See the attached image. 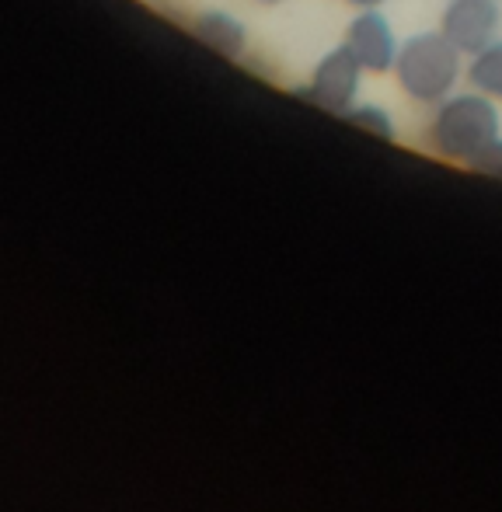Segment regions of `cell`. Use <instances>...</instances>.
Masks as SVG:
<instances>
[{
    "label": "cell",
    "instance_id": "11",
    "mask_svg": "<svg viewBox=\"0 0 502 512\" xmlns=\"http://www.w3.org/2000/svg\"><path fill=\"white\" fill-rule=\"evenodd\" d=\"M255 4H262V7H276V4H283V0H255Z\"/></svg>",
    "mask_w": 502,
    "mask_h": 512
},
{
    "label": "cell",
    "instance_id": "9",
    "mask_svg": "<svg viewBox=\"0 0 502 512\" xmlns=\"http://www.w3.org/2000/svg\"><path fill=\"white\" fill-rule=\"evenodd\" d=\"M471 171H478V175H489V178H499V182H502V136L496 143H489V147H485L482 154L471 161Z\"/></svg>",
    "mask_w": 502,
    "mask_h": 512
},
{
    "label": "cell",
    "instance_id": "8",
    "mask_svg": "<svg viewBox=\"0 0 502 512\" xmlns=\"http://www.w3.org/2000/svg\"><path fill=\"white\" fill-rule=\"evenodd\" d=\"M342 119L349 122V126L363 129V133L370 136H380V140H394L398 136V129H394V119L391 112H387L384 105H374V102H356L353 108H349Z\"/></svg>",
    "mask_w": 502,
    "mask_h": 512
},
{
    "label": "cell",
    "instance_id": "3",
    "mask_svg": "<svg viewBox=\"0 0 502 512\" xmlns=\"http://www.w3.org/2000/svg\"><path fill=\"white\" fill-rule=\"evenodd\" d=\"M367 70L360 67V60L353 56V49L342 42L332 53L321 56V63L314 67L311 81L297 91L307 105L321 108V112L346 115L349 108L360 102V84Z\"/></svg>",
    "mask_w": 502,
    "mask_h": 512
},
{
    "label": "cell",
    "instance_id": "7",
    "mask_svg": "<svg viewBox=\"0 0 502 512\" xmlns=\"http://www.w3.org/2000/svg\"><path fill=\"white\" fill-rule=\"evenodd\" d=\"M468 84L475 91H482V95L502 102V39H496L489 49H482L478 56H471Z\"/></svg>",
    "mask_w": 502,
    "mask_h": 512
},
{
    "label": "cell",
    "instance_id": "4",
    "mask_svg": "<svg viewBox=\"0 0 502 512\" xmlns=\"http://www.w3.org/2000/svg\"><path fill=\"white\" fill-rule=\"evenodd\" d=\"M502 7L496 0H450L443 7L440 32L461 49L464 56H478L499 39Z\"/></svg>",
    "mask_w": 502,
    "mask_h": 512
},
{
    "label": "cell",
    "instance_id": "1",
    "mask_svg": "<svg viewBox=\"0 0 502 512\" xmlns=\"http://www.w3.org/2000/svg\"><path fill=\"white\" fill-rule=\"evenodd\" d=\"M499 136V102L482 95V91L450 95L447 102L433 108V119H429V147H433V154H440L443 161L464 164V168H471V161L489 143H496Z\"/></svg>",
    "mask_w": 502,
    "mask_h": 512
},
{
    "label": "cell",
    "instance_id": "6",
    "mask_svg": "<svg viewBox=\"0 0 502 512\" xmlns=\"http://www.w3.org/2000/svg\"><path fill=\"white\" fill-rule=\"evenodd\" d=\"M192 35L224 60H241L248 53V28L231 11H203L192 21Z\"/></svg>",
    "mask_w": 502,
    "mask_h": 512
},
{
    "label": "cell",
    "instance_id": "2",
    "mask_svg": "<svg viewBox=\"0 0 502 512\" xmlns=\"http://www.w3.org/2000/svg\"><path fill=\"white\" fill-rule=\"evenodd\" d=\"M461 56L464 53L443 32L412 35V39L401 42L398 63H394L398 88L405 91L412 102L436 108L454 95L457 81H461V74H464Z\"/></svg>",
    "mask_w": 502,
    "mask_h": 512
},
{
    "label": "cell",
    "instance_id": "5",
    "mask_svg": "<svg viewBox=\"0 0 502 512\" xmlns=\"http://www.w3.org/2000/svg\"><path fill=\"white\" fill-rule=\"evenodd\" d=\"M346 46L353 49V56L360 60V67L367 74H391L394 63H398V35H394L391 21L370 7V11H360L346 28Z\"/></svg>",
    "mask_w": 502,
    "mask_h": 512
},
{
    "label": "cell",
    "instance_id": "10",
    "mask_svg": "<svg viewBox=\"0 0 502 512\" xmlns=\"http://www.w3.org/2000/svg\"><path fill=\"white\" fill-rule=\"evenodd\" d=\"M353 7H360V11H370V7H380L384 0H349Z\"/></svg>",
    "mask_w": 502,
    "mask_h": 512
}]
</instances>
